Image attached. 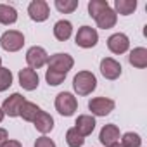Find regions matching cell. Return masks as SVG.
I'll return each instance as SVG.
<instances>
[{
  "label": "cell",
  "mask_w": 147,
  "mask_h": 147,
  "mask_svg": "<svg viewBox=\"0 0 147 147\" xmlns=\"http://www.w3.org/2000/svg\"><path fill=\"white\" fill-rule=\"evenodd\" d=\"M40 111H42V109H40L36 104H33V102H28V100H26V102L23 104L21 111H19V116H21L24 121H31V123H33Z\"/></svg>",
  "instance_id": "ffe728a7"
},
{
  "label": "cell",
  "mask_w": 147,
  "mask_h": 147,
  "mask_svg": "<svg viewBox=\"0 0 147 147\" xmlns=\"http://www.w3.org/2000/svg\"><path fill=\"white\" fill-rule=\"evenodd\" d=\"M107 47L113 54H125L130 47V40L125 33H114L107 38Z\"/></svg>",
  "instance_id": "8fae6325"
},
{
  "label": "cell",
  "mask_w": 147,
  "mask_h": 147,
  "mask_svg": "<svg viewBox=\"0 0 147 147\" xmlns=\"http://www.w3.org/2000/svg\"><path fill=\"white\" fill-rule=\"evenodd\" d=\"M28 14L33 21L36 23H42L49 18L50 11H49V4L45 0H33V2L28 5Z\"/></svg>",
  "instance_id": "9c48e42d"
},
{
  "label": "cell",
  "mask_w": 147,
  "mask_h": 147,
  "mask_svg": "<svg viewBox=\"0 0 147 147\" xmlns=\"http://www.w3.org/2000/svg\"><path fill=\"white\" fill-rule=\"evenodd\" d=\"M78 7V0H55V9L62 14H71Z\"/></svg>",
  "instance_id": "603a6c76"
},
{
  "label": "cell",
  "mask_w": 147,
  "mask_h": 147,
  "mask_svg": "<svg viewBox=\"0 0 147 147\" xmlns=\"http://www.w3.org/2000/svg\"><path fill=\"white\" fill-rule=\"evenodd\" d=\"M38 75H36V71L31 69V67H24L19 71V85L24 88V90H35L38 87Z\"/></svg>",
  "instance_id": "7c38bea8"
},
{
  "label": "cell",
  "mask_w": 147,
  "mask_h": 147,
  "mask_svg": "<svg viewBox=\"0 0 147 147\" xmlns=\"http://www.w3.org/2000/svg\"><path fill=\"white\" fill-rule=\"evenodd\" d=\"M33 123H35V128L40 133H43V135L49 133V131H52V128H54V118L49 113H45V111H40Z\"/></svg>",
  "instance_id": "2e32d148"
},
{
  "label": "cell",
  "mask_w": 147,
  "mask_h": 147,
  "mask_svg": "<svg viewBox=\"0 0 147 147\" xmlns=\"http://www.w3.org/2000/svg\"><path fill=\"white\" fill-rule=\"evenodd\" d=\"M73 33V24L66 19H61L54 24V36L59 40V42H66Z\"/></svg>",
  "instance_id": "ac0fdd59"
},
{
  "label": "cell",
  "mask_w": 147,
  "mask_h": 147,
  "mask_svg": "<svg viewBox=\"0 0 147 147\" xmlns=\"http://www.w3.org/2000/svg\"><path fill=\"white\" fill-rule=\"evenodd\" d=\"M4 116H5V114H4V111H2V109H0V123H2V119H4Z\"/></svg>",
  "instance_id": "4dcf8cb0"
},
{
  "label": "cell",
  "mask_w": 147,
  "mask_h": 147,
  "mask_svg": "<svg viewBox=\"0 0 147 147\" xmlns=\"http://www.w3.org/2000/svg\"><path fill=\"white\" fill-rule=\"evenodd\" d=\"M99 140H100L102 145L111 147L113 144H116L119 140V128L116 125H106V126H102L100 135H99Z\"/></svg>",
  "instance_id": "4fadbf2b"
},
{
  "label": "cell",
  "mask_w": 147,
  "mask_h": 147,
  "mask_svg": "<svg viewBox=\"0 0 147 147\" xmlns=\"http://www.w3.org/2000/svg\"><path fill=\"white\" fill-rule=\"evenodd\" d=\"M35 147H55V144H54V140H50L49 137H40V138H36V142H35Z\"/></svg>",
  "instance_id": "83f0119b"
},
{
  "label": "cell",
  "mask_w": 147,
  "mask_h": 147,
  "mask_svg": "<svg viewBox=\"0 0 147 147\" xmlns=\"http://www.w3.org/2000/svg\"><path fill=\"white\" fill-rule=\"evenodd\" d=\"M24 102H26V99L21 94H12V95H9L4 100L2 111H4V114H7L11 118H16V116H19V111H21V107H23Z\"/></svg>",
  "instance_id": "52a82bcc"
},
{
  "label": "cell",
  "mask_w": 147,
  "mask_h": 147,
  "mask_svg": "<svg viewBox=\"0 0 147 147\" xmlns=\"http://www.w3.org/2000/svg\"><path fill=\"white\" fill-rule=\"evenodd\" d=\"M76 45L82 47V49H92L97 45L99 42V35L95 31V28L92 26H82L76 33V38H75Z\"/></svg>",
  "instance_id": "5b68a950"
},
{
  "label": "cell",
  "mask_w": 147,
  "mask_h": 147,
  "mask_svg": "<svg viewBox=\"0 0 147 147\" xmlns=\"http://www.w3.org/2000/svg\"><path fill=\"white\" fill-rule=\"evenodd\" d=\"M47 64H49V69H50V71L61 73V75H67L69 69L73 67V64H75V61H73V57H71L69 54L59 52V54L50 55L49 61H47Z\"/></svg>",
  "instance_id": "3957f363"
},
{
  "label": "cell",
  "mask_w": 147,
  "mask_h": 147,
  "mask_svg": "<svg viewBox=\"0 0 147 147\" xmlns=\"http://www.w3.org/2000/svg\"><path fill=\"white\" fill-rule=\"evenodd\" d=\"M0 45H2L4 50L7 52H18L23 49L24 45V35L18 30H9L2 35V38H0Z\"/></svg>",
  "instance_id": "277c9868"
},
{
  "label": "cell",
  "mask_w": 147,
  "mask_h": 147,
  "mask_svg": "<svg viewBox=\"0 0 147 147\" xmlns=\"http://www.w3.org/2000/svg\"><path fill=\"white\" fill-rule=\"evenodd\" d=\"M12 85V73L7 67H0V92H5Z\"/></svg>",
  "instance_id": "484cf974"
},
{
  "label": "cell",
  "mask_w": 147,
  "mask_h": 147,
  "mask_svg": "<svg viewBox=\"0 0 147 147\" xmlns=\"http://www.w3.org/2000/svg\"><path fill=\"white\" fill-rule=\"evenodd\" d=\"M114 9H116L114 12H119L121 16H130L137 9V2L135 0H116Z\"/></svg>",
  "instance_id": "44dd1931"
},
{
  "label": "cell",
  "mask_w": 147,
  "mask_h": 147,
  "mask_svg": "<svg viewBox=\"0 0 147 147\" xmlns=\"http://www.w3.org/2000/svg\"><path fill=\"white\" fill-rule=\"evenodd\" d=\"M100 73L107 80H116L121 75V64L118 61H114L113 57H106L100 61Z\"/></svg>",
  "instance_id": "30bf717a"
},
{
  "label": "cell",
  "mask_w": 147,
  "mask_h": 147,
  "mask_svg": "<svg viewBox=\"0 0 147 147\" xmlns=\"http://www.w3.org/2000/svg\"><path fill=\"white\" fill-rule=\"evenodd\" d=\"M116 21H118V14H116L111 7L104 9V11L95 18L97 26H99V28H102V30H109V28H113V26L116 24Z\"/></svg>",
  "instance_id": "9a60e30c"
},
{
  "label": "cell",
  "mask_w": 147,
  "mask_h": 147,
  "mask_svg": "<svg viewBox=\"0 0 147 147\" xmlns=\"http://www.w3.org/2000/svg\"><path fill=\"white\" fill-rule=\"evenodd\" d=\"M2 147H21V142H18V140H7Z\"/></svg>",
  "instance_id": "f546056e"
},
{
  "label": "cell",
  "mask_w": 147,
  "mask_h": 147,
  "mask_svg": "<svg viewBox=\"0 0 147 147\" xmlns=\"http://www.w3.org/2000/svg\"><path fill=\"white\" fill-rule=\"evenodd\" d=\"M88 109L92 111L94 116H107L114 109V100L107 97H94L88 102Z\"/></svg>",
  "instance_id": "8992f818"
},
{
  "label": "cell",
  "mask_w": 147,
  "mask_h": 147,
  "mask_svg": "<svg viewBox=\"0 0 147 147\" xmlns=\"http://www.w3.org/2000/svg\"><path fill=\"white\" fill-rule=\"evenodd\" d=\"M18 21V11L7 4H0V23L2 24H14Z\"/></svg>",
  "instance_id": "d6986e66"
},
{
  "label": "cell",
  "mask_w": 147,
  "mask_h": 147,
  "mask_svg": "<svg viewBox=\"0 0 147 147\" xmlns=\"http://www.w3.org/2000/svg\"><path fill=\"white\" fill-rule=\"evenodd\" d=\"M7 140H9V133H7V130H5V128H0V147H2Z\"/></svg>",
  "instance_id": "f1b7e54d"
},
{
  "label": "cell",
  "mask_w": 147,
  "mask_h": 147,
  "mask_svg": "<svg viewBox=\"0 0 147 147\" xmlns=\"http://www.w3.org/2000/svg\"><path fill=\"white\" fill-rule=\"evenodd\" d=\"M73 88L78 95H90L97 88V78L90 71H80L73 78Z\"/></svg>",
  "instance_id": "6da1fadb"
},
{
  "label": "cell",
  "mask_w": 147,
  "mask_h": 147,
  "mask_svg": "<svg viewBox=\"0 0 147 147\" xmlns=\"http://www.w3.org/2000/svg\"><path fill=\"white\" fill-rule=\"evenodd\" d=\"M66 142H67L69 147H82V145L85 144V137L80 135L78 130L73 126V128H69V130L66 131Z\"/></svg>",
  "instance_id": "7402d4cb"
},
{
  "label": "cell",
  "mask_w": 147,
  "mask_h": 147,
  "mask_svg": "<svg viewBox=\"0 0 147 147\" xmlns=\"http://www.w3.org/2000/svg\"><path fill=\"white\" fill-rule=\"evenodd\" d=\"M111 147H123V145H121V144H119V142H116V144H113V145H111Z\"/></svg>",
  "instance_id": "1f68e13d"
},
{
  "label": "cell",
  "mask_w": 147,
  "mask_h": 147,
  "mask_svg": "<svg viewBox=\"0 0 147 147\" xmlns=\"http://www.w3.org/2000/svg\"><path fill=\"white\" fill-rule=\"evenodd\" d=\"M95 125H97V123H95V118H94V116H90V114H80V116L76 118L75 128L78 130L80 135L87 137V135H90V133L94 131Z\"/></svg>",
  "instance_id": "5bb4252c"
},
{
  "label": "cell",
  "mask_w": 147,
  "mask_h": 147,
  "mask_svg": "<svg viewBox=\"0 0 147 147\" xmlns=\"http://www.w3.org/2000/svg\"><path fill=\"white\" fill-rule=\"evenodd\" d=\"M64 78H66V75H61V73H55V71H50V69H47V73H45V80L52 87L61 85L64 82Z\"/></svg>",
  "instance_id": "4316f807"
},
{
  "label": "cell",
  "mask_w": 147,
  "mask_h": 147,
  "mask_svg": "<svg viewBox=\"0 0 147 147\" xmlns=\"http://www.w3.org/2000/svg\"><path fill=\"white\" fill-rule=\"evenodd\" d=\"M0 67H2V57H0Z\"/></svg>",
  "instance_id": "d6a6232c"
},
{
  "label": "cell",
  "mask_w": 147,
  "mask_h": 147,
  "mask_svg": "<svg viewBox=\"0 0 147 147\" xmlns=\"http://www.w3.org/2000/svg\"><path fill=\"white\" fill-rule=\"evenodd\" d=\"M55 109L62 116H73L75 111L78 109V100L76 97L69 92H61L55 97Z\"/></svg>",
  "instance_id": "7a4b0ae2"
},
{
  "label": "cell",
  "mask_w": 147,
  "mask_h": 147,
  "mask_svg": "<svg viewBox=\"0 0 147 147\" xmlns=\"http://www.w3.org/2000/svg\"><path fill=\"white\" fill-rule=\"evenodd\" d=\"M47 61H49V55H47L45 49H42V47H36L35 45V47H31L26 52V62H28V66L31 69H38V67L45 66Z\"/></svg>",
  "instance_id": "ba28073f"
},
{
  "label": "cell",
  "mask_w": 147,
  "mask_h": 147,
  "mask_svg": "<svg viewBox=\"0 0 147 147\" xmlns=\"http://www.w3.org/2000/svg\"><path fill=\"white\" fill-rule=\"evenodd\" d=\"M128 62L133 66V67H138V69H144L147 66V49L144 47H137L130 52L128 55Z\"/></svg>",
  "instance_id": "e0dca14e"
},
{
  "label": "cell",
  "mask_w": 147,
  "mask_h": 147,
  "mask_svg": "<svg viewBox=\"0 0 147 147\" xmlns=\"http://www.w3.org/2000/svg\"><path fill=\"white\" fill-rule=\"evenodd\" d=\"M109 4H107V0H90L88 2V14L95 19L104 9H107Z\"/></svg>",
  "instance_id": "d4e9b609"
},
{
  "label": "cell",
  "mask_w": 147,
  "mask_h": 147,
  "mask_svg": "<svg viewBox=\"0 0 147 147\" xmlns=\"http://www.w3.org/2000/svg\"><path fill=\"white\" fill-rule=\"evenodd\" d=\"M121 145H123V147H140V145H142V138H140L138 133L126 131V133L121 137Z\"/></svg>",
  "instance_id": "cb8c5ba5"
}]
</instances>
